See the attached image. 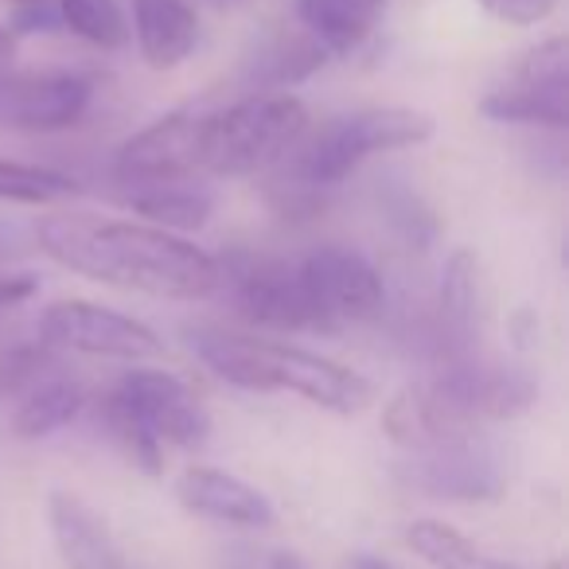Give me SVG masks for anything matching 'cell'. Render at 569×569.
I'll return each instance as SVG.
<instances>
[{"instance_id": "6da1fadb", "label": "cell", "mask_w": 569, "mask_h": 569, "mask_svg": "<svg viewBox=\"0 0 569 569\" xmlns=\"http://www.w3.org/2000/svg\"><path fill=\"white\" fill-rule=\"evenodd\" d=\"M36 242L51 261L90 281L129 289V293L168 297V301H203L219 293V258L199 250L183 234L149 222L102 219L87 211L43 214Z\"/></svg>"}, {"instance_id": "7a4b0ae2", "label": "cell", "mask_w": 569, "mask_h": 569, "mask_svg": "<svg viewBox=\"0 0 569 569\" xmlns=\"http://www.w3.org/2000/svg\"><path fill=\"white\" fill-rule=\"evenodd\" d=\"M188 340L199 363L238 390H253V395L289 390V395H301L305 402L343 413V418L367 410L375 398L371 382L359 371L317 356V351L293 348V343L227 332V328H191Z\"/></svg>"}, {"instance_id": "3957f363", "label": "cell", "mask_w": 569, "mask_h": 569, "mask_svg": "<svg viewBox=\"0 0 569 569\" xmlns=\"http://www.w3.org/2000/svg\"><path fill=\"white\" fill-rule=\"evenodd\" d=\"M433 129V118L410 110V106H371V110L325 121L317 133L309 129L305 141L284 157L289 160V183H293V196H284V211H297V207L312 211L325 191L340 188L371 157L426 144Z\"/></svg>"}, {"instance_id": "277c9868", "label": "cell", "mask_w": 569, "mask_h": 569, "mask_svg": "<svg viewBox=\"0 0 569 569\" xmlns=\"http://www.w3.org/2000/svg\"><path fill=\"white\" fill-rule=\"evenodd\" d=\"M309 110L289 90L250 94L219 113H196V176H258L284 164L309 133Z\"/></svg>"}, {"instance_id": "5b68a950", "label": "cell", "mask_w": 569, "mask_h": 569, "mask_svg": "<svg viewBox=\"0 0 569 569\" xmlns=\"http://www.w3.org/2000/svg\"><path fill=\"white\" fill-rule=\"evenodd\" d=\"M219 289H227L238 317L277 332H328L312 305L297 261L266 253H230L219 258Z\"/></svg>"}, {"instance_id": "8992f818", "label": "cell", "mask_w": 569, "mask_h": 569, "mask_svg": "<svg viewBox=\"0 0 569 569\" xmlns=\"http://www.w3.org/2000/svg\"><path fill=\"white\" fill-rule=\"evenodd\" d=\"M40 343L51 351H74V356H102V359H141L164 356V340L144 320L126 317L118 309H106L94 301H56L40 317Z\"/></svg>"}, {"instance_id": "52a82bcc", "label": "cell", "mask_w": 569, "mask_h": 569, "mask_svg": "<svg viewBox=\"0 0 569 569\" xmlns=\"http://www.w3.org/2000/svg\"><path fill=\"white\" fill-rule=\"evenodd\" d=\"M480 113L491 121L511 126H569V43L561 36L535 48L519 67L511 82L496 87L480 98Z\"/></svg>"}, {"instance_id": "ba28073f", "label": "cell", "mask_w": 569, "mask_h": 569, "mask_svg": "<svg viewBox=\"0 0 569 569\" xmlns=\"http://www.w3.org/2000/svg\"><path fill=\"white\" fill-rule=\"evenodd\" d=\"M297 266L328 332L367 325L382 312V277L359 250L328 242L297 258Z\"/></svg>"}, {"instance_id": "9c48e42d", "label": "cell", "mask_w": 569, "mask_h": 569, "mask_svg": "<svg viewBox=\"0 0 569 569\" xmlns=\"http://www.w3.org/2000/svg\"><path fill=\"white\" fill-rule=\"evenodd\" d=\"M110 398L160 445L199 449L211 437V418H207L203 402L191 395L188 382L157 371V367H137V371L121 375Z\"/></svg>"}, {"instance_id": "30bf717a", "label": "cell", "mask_w": 569, "mask_h": 569, "mask_svg": "<svg viewBox=\"0 0 569 569\" xmlns=\"http://www.w3.org/2000/svg\"><path fill=\"white\" fill-rule=\"evenodd\" d=\"M94 87L74 71H4L0 74V126L24 133H59L82 121Z\"/></svg>"}, {"instance_id": "8fae6325", "label": "cell", "mask_w": 569, "mask_h": 569, "mask_svg": "<svg viewBox=\"0 0 569 569\" xmlns=\"http://www.w3.org/2000/svg\"><path fill=\"white\" fill-rule=\"evenodd\" d=\"M113 180L126 191L152 183L199 180L196 176V113L176 110L133 133L113 157Z\"/></svg>"}, {"instance_id": "7c38bea8", "label": "cell", "mask_w": 569, "mask_h": 569, "mask_svg": "<svg viewBox=\"0 0 569 569\" xmlns=\"http://www.w3.org/2000/svg\"><path fill=\"white\" fill-rule=\"evenodd\" d=\"M176 499H180L183 511L199 515V519L222 522V527L266 530L277 519L266 491L222 472V468H207V465L183 468V476L176 480Z\"/></svg>"}, {"instance_id": "4fadbf2b", "label": "cell", "mask_w": 569, "mask_h": 569, "mask_svg": "<svg viewBox=\"0 0 569 569\" xmlns=\"http://www.w3.org/2000/svg\"><path fill=\"white\" fill-rule=\"evenodd\" d=\"M410 480L418 488H426L429 496L441 499H491L503 488L496 460H491V452L476 437L413 452Z\"/></svg>"}, {"instance_id": "5bb4252c", "label": "cell", "mask_w": 569, "mask_h": 569, "mask_svg": "<svg viewBox=\"0 0 569 569\" xmlns=\"http://www.w3.org/2000/svg\"><path fill=\"white\" fill-rule=\"evenodd\" d=\"M48 527L67 569H129L110 527L98 519L87 499L71 496V491H51Z\"/></svg>"}, {"instance_id": "9a60e30c", "label": "cell", "mask_w": 569, "mask_h": 569, "mask_svg": "<svg viewBox=\"0 0 569 569\" xmlns=\"http://www.w3.org/2000/svg\"><path fill=\"white\" fill-rule=\"evenodd\" d=\"M129 32L152 71H172L196 51L199 17L188 0H133Z\"/></svg>"}, {"instance_id": "2e32d148", "label": "cell", "mask_w": 569, "mask_h": 569, "mask_svg": "<svg viewBox=\"0 0 569 569\" xmlns=\"http://www.w3.org/2000/svg\"><path fill=\"white\" fill-rule=\"evenodd\" d=\"M387 0H297V20L305 36L325 56H351L382 24Z\"/></svg>"}, {"instance_id": "e0dca14e", "label": "cell", "mask_w": 569, "mask_h": 569, "mask_svg": "<svg viewBox=\"0 0 569 569\" xmlns=\"http://www.w3.org/2000/svg\"><path fill=\"white\" fill-rule=\"evenodd\" d=\"M126 207L133 214H141L149 227L183 234V230H199L211 219L214 196L199 180H176V183H152V188L126 191Z\"/></svg>"}, {"instance_id": "ac0fdd59", "label": "cell", "mask_w": 569, "mask_h": 569, "mask_svg": "<svg viewBox=\"0 0 569 569\" xmlns=\"http://www.w3.org/2000/svg\"><path fill=\"white\" fill-rule=\"evenodd\" d=\"M82 410H87V387L67 379V375H56V379H48L17 402L12 433L20 441H40V437H51L56 429L71 426Z\"/></svg>"}, {"instance_id": "d6986e66", "label": "cell", "mask_w": 569, "mask_h": 569, "mask_svg": "<svg viewBox=\"0 0 569 569\" xmlns=\"http://www.w3.org/2000/svg\"><path fill=\"white\" fill-rule=\"evenodd\" d=\"M406 542L418 558H426L437 569H519L511 561L496 558V553L480 550L465 530L441 519H413L406 527Z\"/></svg>"}, {"instance_id": "ffe728a7", "label": "cell", "mask_w": 569, "mask_h": 569, "mask_svg": "<svg viewBox=\"0 0 569 569\" xmlns=\"http://www.w3.org/2000/svg\"><path fill=\"white\" fill-rule=\"evenodd\" d=\"M51 9L67 32L94 48L113 51L129 43V20L118 0H51Z\"/></svg>"}, {"instance_id": "44dd1931", "label": "cell", "mask_w": 569, "mask_h": 569, "mask_svg": "<svg viewBox=\"0 0 569 569\" xmlns=\"http://www.w3.org/2000/svg\"><path fill=\"white\" fill-rule=\"evenodd\" d=\"M441 309L460 336H472L480 325V266L472 250H452L441 273Z\"/></svg>"}, {"instance_id": "7402d4cb", "label": "cell", "mask_w": 569, "mask_h": 569, "mask_svg": "<svg viewBox=\"0 0 569 569\" xmlns=\"http://www.w3.org/2000/svg\"><path fill=\"white\" fill-rule=\"evenodd\" d=\"M59 375V351H51L48 343H12L0 351V402H20L36 387H43L48 379Z\"/></svg>"}, {"instance_id": "603a6c76", "label": "cell", "mask_w": 569, "mask_h": 569, "mask_svg": "<svg viewBox=\"0 0 569 569\" xmlns=\"http://www.w3.org/2000/svg\"><path fill=\"white\" fill-rule=\"evenodd\" d=\"M74 196V180L40 164L0 160V203H59Z\"/></svg>"}, {"instance_id": "cb8c5ba5", "label": "cell", "mask_w": 569, "mask_h": 569, "mask_svg": "<svg viewBox=\"0 0 569 569\" xmlns=\"http://www.w3.org/2000/svg\"><path fill=\"white\" fill-rule=\"evenodd\" d=\"M98 418H102V429L110 433V441L118 445L121 452H126V460L133 468H141L144 476H160L164 472V445L157 441V437H149L141 426H137L133 418H129L126 410H121L118 402H113L110 395L102 398V406H98Z\"/></svg>"}, {"instance_id": "d4e9b609", "label": "cell", "mask_w": 569, "mask_h": 569, "mask_svg": "<svg viewBox=\"0 0 569 569\" xmlns=\"http://www.w3.org/2000/svg\"><path fill=\"white\" fill-rule=\"evenodd\" d=\"M325 51L309 40V36H297V40H281L258 59V79L273 90L293 87V82L309 79L317 67H325Z\"/></svg>"}, {"instance_id": "484cf974", "label": "cell", "mask_w": 569, "mask_h": 569, "mask_svg": "<svg viewBox=\"0 0 569 569\" xmlns=\"http://www.w3.org/2000/svg\"><path fill=\"white\" fill-rule=\"evenodd\" d=\"M491 20L511 28H535L558 9V0H476Z\"/></svg>"}, {"instance_id": "4316f807", "label": "cell", "mask_w": 569, "mask_h": 569, "mask_svg": "<svg viewBox=\"0 0 569 569\" xmlns=\"http://www.w3.org/2000/svg\"><path fill=\"white\" fill-rule=\"evenodd\" d=\"M40 281L32 273H0V309H17V305L32 301Z\"/></svg>"}, {"instance_id": "83f0119b", "label": "cell", "mask_w": 569, "mask_h": 569, "mask_svg": "<svg viewBox=\"0 0 569 569\" xmlns=\"http://www.w3.org/2000/svg\"><path fill=\"white\" fill-rule=\"evenodd\" d=\"M269 569H309V561H305L301 553L277 550L273 558H269Z\"/></svg>"}, {"instance_id": "f1b7e54d", "label": "cell", "mask_w": 569, "mask_h": 569, "mask_svg": "<svg viewBox=\"0 0 569 569\" xmlns=\"http://www.w3.org/2000/svg\"><path fill=\"white\" fill-rule=\"evenodd\" d=\"M351 569H398V566L387 558H375V553H356V558H351Z\"/></svg>"}, {"instance_id": "f546056e", "label": "cell", "mask_w": 569, "mask_h": 569, "mask_svg": "<svg viewBox=\"0 0 569 569\" xmlns=\"http://www.w3.org/2000/svg\"><path fill=\"white\" fill-rule=\"evenodd\" d=\"M20 9H28V4H43V0H17Z\"/></svg>"}]
</instances>
